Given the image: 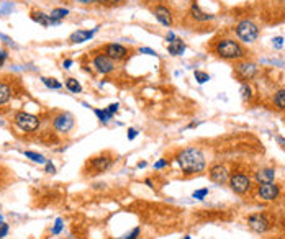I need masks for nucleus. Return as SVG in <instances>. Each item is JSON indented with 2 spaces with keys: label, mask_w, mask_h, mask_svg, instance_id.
I'll return each mask as SVG.
<instances>
[{
  "label": "nucleus",
  "mask_w": 285,
  "mask_h": 239,
  "mask_svg": "<svg viewBox=\"0 0 285 239\" xmlns=\"http://www.w3.org/2000/svg\"><path fill=\"white\" fill-rule=\"evenodd\" d=\"M210 51L221 61L238 62L241 59H247V51L244 49L243 44L234 38L213 39V43H211V46H210Z\"/></svg>",
  "instance_id": "f257e3e1"
},
{
  "label": "nucleus",
  "mask_w": 285,
  "mask_h": 239,
  "mask_svg": "<svg viewBox=\"0 0 285 239\" xmlns=\"http://www.w3.org/2000/svg\"><path fill=\"white\" fill-rule=\"evenodd\" d=\"M177 164L185 175H195L205 170L207 159L198 147H185L177 154Z\"/></svg>",
  "instance_id": "f03ea898"
},
{
  "label": "nucleus",
  "mask_w": 285,
  "mask_h": 239,
  "mask_svg": "<svg viewBox=\"0 0 285 239\" xmlns=\"http://www.w3.org/2000/svg\"><path fill=\"white\" fill-rule=\"evenodd\" d=\"M234 33H236L238 39L246 44H252L257 41L261 35V28L256 21H252L251 18H243L234 25Z\"/></svg>",
  "instance_id": "7ed1b4c3"
},
{
  "label": "nucleus",
  "mask_w": 285,
  "mask_h": 239,
  "mask_svg": "<svg viewBox=\"0 0 285 239\" xmlns=\"http://www.w3.org/2000/svg\"><path fill=\"white\" fill-rule=\"evenodd\" d=\"M259 74V67L254 61L249 59H241L238 62H234V75L243 82H249Z\"/></svg>",
  "instance_id": "20e7f679"
},
{
  "label": "nucleus",
  "mask_w": 285,
  "mask_h": 239,
  "mask_svg": "<svg viewBox=\"0 0 285 239\" xmlns=\"http://www.w3.org/2000/svg\"><path fill=\"white\" fill-rule=\"evenodd\" d=\"M102 53L107 54V56L115 62H123L131 56V49L126 48L125 44H121V43H107L105 46L102 48Z\"/></svg>",
  "instance_id": "39448f33"
},
{
  "label": "nucleus",
  "mask_w": 285,
  "mask_h": 239,
  "mask_svg": "<svg viewBox=\"0 0 285 239\" xmlns=\"http://www.w3.org/2000/svg\"><path fill=\"white\" fill-rule=\"evenodd\" d=\"M15 125L25 133H35L39 128V118L36 115H31L28 111H18L15 115Z\"/></svg>",
  "instance_id": "423d86ee"
},
{
  "label": "nucleus",
  "mask_w": 285,
  "mask_h": 239,
  "mask_svg": "<svg viewBox=\"0 0 285 239\" xmlns=\"http://www.w3.org/2000/svg\"><path fill=\"white\" fill-rule=\"evenodd\" d=\"M115 64L116 62L113 59H110V57H108L107 54H103V53L95 54V56L92 57L94 69L102 75H108V74H112V72H115V69H116Z\"/></svg>",
  "instance_id": "0eeeda50"
},
{
  "label": "nucleus",
  "mask_w": 285,
  "mask_h": 239,
  "mask_svg": "<svg viewBox=\"0 0 285 239\" xmlns=\"http://www.w3.org/2000/svg\"><path fill=\"white\" fill-rule=\"evenodd\" d=\"M152 15L157 20V23H161L162 26H166V28H171V26L174 25V20H175V15L172 12V8L164 5V3H157V5L152 7Z\"/></svg>",
  "instance_id": "6e6552de"
},
{
  "label": "nucleus",
  "mask_w": 285,
  "mask_h": 239,
  "mask_svg": "<svg viewBox=\"0 0 285 239\" xmlns=\"http://www.w3.org/2000/svg\"><path fill=\"white\" fill-rule=\"evenodd\" d=\"M113 165V159L110 154H100L95 156L87 162V170H90L89 174H102L108 170Z\"/></svg>",
  "instance_id": "1a4fd4ad"
},
{
  "label": "nucleus",
  "mask_w": 285,
  "mask_h": 239,
  "mask_svg": "<svg viewBox=\"0 0 285 239\" xmlns=\"http://www.w3.org/2000/svg\"><path fill=\"white\" fill-rule=\"evenodd\" d=\"M247 226H249L254 233L264 234L272 228V224H270V220L264 213H254V215L247 216Z\"/></svg>",
  "instance_id": "9d476101"
},
{
  "label": "nucleus",
  "mask_w": 285,
  "mask_h": 239,
  "mask_svg": "<svg viewBox=\"0 0 285 239\" xmlns=\"http://www.w3.org/2000/svg\"><path fill=\"white\" fill-rule=\"evenodd\" d=\"M229 187H231V190L234 193H238V195H244V193H247L251 190L252 184H251V179L247 177V175L244 174H234L229 177Z\"/></svg>",
  "instance_id": "9b49d317"
},
{
  "label": "nucleus",
  "mask_w": 285,
  "mask_h": 239,
  "mask_svg": "<svg viewBox=\"0 0 285 239\" xmlns=\"http://www.w3.org/2000/svg\"><path fill=\"white\" fill-rule=\"evenodd\" d=\"M187 15H189L190 20L195 21V23H208V21L215 20L213 13H208L205 10H202V7L198 5V2H195V0H193V2L190 3Z\"/></svg>",
  "instance_id": "f8f14e48"
},
{
  "label": "nucleus",
  "mask_w": 285,
  "mask_h": 239,
  "mask_svg": "<svg viewBox=\"0 0 285 239\" xmlns=\"http://www.w3.org/2000/svg\"><path fill=\"white\" fill-rule=\"evenodd\" d=\"M53 126L56 131L59 133H67L74 128V116L71 113H59L53 118Z\"/></svg>",
  "instance_id": "ddd939ff"
},
{
  "label": "nucleus",
  "mask_w": 285,
  "mask_h": 239,
  "mask_svg": "<svg viewBox=\"0 0 285 239\" xmlns=\"http://www.w3.org/2000/svg\"><path fill=\"white\" fill-rule=\"evenodd\" d=\"M257 195H259V198H262V200H266V202H274L275 198L280 195V187L274 182L259 184V187H257Z\"/></svg>",
  "instance_id": "4468645a"
},
{
  "label": "nucleus",
  "mask_w": 285,
  "mask_h": 239,
  "mask_svg": "<svg viewBox=\"0 0 285 239\" xmlns=\"http://www.w3.org/2000/svg\"><path fill=\"white\" fill-rule=\"evenodd\" d=\"M208 175H210V180L211 182H215V184H226L229 180V172H228V169L225 167V165H221V164H215V165H211L210 170H208Z\"/></svg>",
  "instance_id": "2eb2a0df"
},
{
  "label": "nucleus",
  "mask_w": 285,
  "mask_h": 239,
  "mask_svg": "<svg viewBox=\"0 0 285 239\" xmlns=\"http://www.w3.org/2000/svg\"><path fill=\"white\" fill-rule=\"evenodd\" d=\"M97 31H98V28H94V30H77V31H74V33L69 36V43L71 44H82L85 41H90Z\"/></svg>",
  "instance_id": "dca6fc26"
},
{
  "label": "nucleus",
  "mask_w": 285,
  "mask_h": 239,
  "mask_svg": "<svg viewBox=\"0 0 285 239\" xmlns=\"http://www.w3.org/2000/svg\"><path fill=\"white\" fill-rule=\"evenodd\" d=\"M31 20L36 21L38 25H41L44 26V28H48V26H53V25H59L57 21H54L51 17L48 15V13H44V12H39V10H33L31 12Z\"/></svg>",
  "instance_id": "f3484780"
},
{
  "label": "nucleus",
  "mask_w": 285,
  "mask_h": 239,
  "mask_svg": "<svg viewBox=\"0 0 285 239\" xmlns=\"http://www.w3.org/2000/svg\"><path fill=\"white\" fill-rule=\"evenodd\" d=\"M185 49H187V44H185V41L182 38H175L172 43H167V53L171 54V56L177 57V56H182V54L185 53Z\"/></svg>",
  "instance_id": "a211bd4d"
},
{
  "label": "nucleus",
  "mask_w": 285,
  "mask_h": 239,
  "mask_svg": "<svg viewBox=\"0 0 285 239\" xmlns=\"http://www.w3.org/2000/svg\"><path fill=\"white\" fill-rule=\"evenodd\" d=\"M254 177L257 180V184H270V182H274L275 180V170L269 169V167L261 169V170H257Z\"/></svg>",
  "instance_id": "6ab92c4d"
},
{
  "label": "nucleus",
  "mask_w": 285,
  "mask_h": 239,
  "mask_svg": "<svg viewBox=\"0 0 285 239\" xmlns=\"http://www.w3.org/2000/svg\"><path fill=\"white\" fill-rule=\"evenodd\" d=\"M10 98H12V85L5 82V80H0V107L10 102Z\"/></svg>",
  "instance_id": "aec40b11"
},
{
  "label": "nucleus",
  "mask_w": 285,
  "mask_h": 239,
  "mask_svg": "<svg viewBox=\"0 0 285 239\" xmlns=\"http://www.w3.org/2000/svg\"><path fill=\"white\" fill-rule=\"evenodd\" d=\"M64 85H66V89L69 90V92H72V93H80V92H82V85H80L79 80L74 79V77L66 79Z\"/></svg>",
  "instance_id": "412c9836"
},
{
  "label": "nucleus",
  "mask_w": 285,
  "mask_h": 239,
  "mask_svg": "<svg viewBox=\"0 0 285 239\" xmlns=\"http://www.w3.org/2000/svg\"><path fill=\"white\" fill-rule=\"evenodd\" d=\"M69 15V10H67V8H53L51 10V13H49V17L53 18L54 21H57V23H61L62 20H64V18Z\"/></svg>",
  "instance_id": "4be33fe9"
},
{
  "label": "nucleus",
  "mask_w": 285,
  "mask_h": 239,
  "mask_svg": "<svg viewBox=\"0 0 285 239\" xmlns=\"http://www.w3.org/2000/svg\"><path fill=\"white\" fill-rule=\"evenodd\" d=\"M94 113H95V116H97V120H98V121H102V123H105V125L113 118V115H112V113H108L107 108H95Z\"/></svg>",
  "instance_id": "5701e85b"
},
{
  "label": "nucleus",
  "mask_w": 285,
  "mask_h": 239,
  "mask_svg": "<svg viewBox=\"0 0 285 239\" xmlns=\"http://www.w3.org/2000/svg\"><path fill=\"white\" fill-rule=\"evenodd\" d=\"M274 103L279 110H285V89H279L274 95Z\"/></svg>",
  "instance_id": "b1692460"
},
{
  "label": "nucleus",
  "mask_w": 285,
  "mask_h": 239,
  "mask_svg": "<svg viewBox=\"0 0 285 239\" xmlns=\"http://www.w3.org/2000/svg\"><path fill=\"white\" fill-rule=\"evenodd\" d=\"M41 82L46 85L48 89H51V90H59L62 87V84L59 82V80H56L53 77H41Z\"/></svg>",
  "instance_id": "393cba45"
},
{
  "label": "nucleus",
  "mask_w": 285,
  "mask_h": 239,
  "mask_svg": "<svg viewBox=\"0 0 285 239\" xmlns=\"http://www.w3.org/2000/svg\"><path fill=\"white\" fill-rule=\"evenodd\" d=\"M25 157H28V159H31L33 162H36V164H46V159L41 156V154H38V152H33V151H25L23 152Z\"/></svg>",
  "instance_id": "a878e982"
},
{
  "label": "nucleus",
  "mask_w": 285,
  "mask_h": 239,
  "mask_svg": "<svg viewBox=\"0 0 285 239\" xmlns=\"http://www.w3.org/2000/svg\"><path fill=\"white\" fill-rule=\"evenodd\" d=\"M193 77H195L197 84H207L208 80H210V74L208 72H203V71H195L193 72Z\"/></svg>",
  "instance_id": "bb28decb"
},
{
  "label": "nucleus",
  "mask_w": 285,
  "mask_h": 239,
  "mask_svg": "<svg viewBox=\"0 0 285 239\" xmlns=\"http://www.w3.org/2000/svg\"><path fill=\"white\" fill-rule=\"evenodd\" d=\"M241 95H243L244 100H251V98H252V89H251V85L247 82L241 84Z\"/></svg>",
  "instance_id": "cd10ccee"
},
{
  "label": "nucleus",
  "mask_w": 285,
  "mask_h": 239,
  "mask_svg": "<svg viewBox=\"0 0 285 239\" xmlns=\"http://www.w3.org/2000/svg\"><path fill=\"white\" fill-rule=\"evenodd\" d=\"M141 236V228L136 226L134 229H131L130 233H126L125 236H120V238H115V239H138Z\"/></svg>",
  "instance_id": "c85d7f7f"
},
{
  "label": "nucleus",
  "mask_w": 285,
  "mask_h": 239,
  "mask_svg": "<svg viewBox=\"0 0 285 239\" xmlns=\"http://www.w3.org/2000/svg\"><path fill=\"white\" fill-rule=\"evenodd\" d=\"M62 229H64V221H62L61 218H57L56 221H54V226L51 228V234H59Z\"/></svg>",
  "instance_id": "c756f323"
},
{
  "label": "nucleus",
  "mask_w": 285,
  "mask_h": 239,
  "mask_svg": "<svg viewBox=\"0 0 285 239\" xmlns=\"http://www.w3.org/2000/svg\"><path fill=\"white\" fill-rule=\"evenodd\" d=\"M125 0H98V3L103 5V7H118Z\"/></svg>",
  "instance_id": "7c9ffc66"
},
{
  "label": "nucleus",
  "mask_w": 285,
  "mask_h": 239,
  "mask_svg": "<svg viewBox=\"0 0 285 239\" xmlns=\"http://www.w3.org/2000/svg\"><path fill=\"white\" fill-rule=\"evenodd\" d=\"M208 195V188H200V190H195L192 193V198H195V200H203Z\"/></svg>",
  "instance_id": "2f4dec72"
},
{
  "label": "nucleus",
  "mask_w": 285,
  "mask_h": 239,
  "mask_svg": "<svg viewBox=\"0 0 285 239\" xmlns=\"http://www.w3.org/2000/svg\"><path fill=\"white\" fill-rule=\"evenodd\" d=\"M272 46L275 49H282L284 48V38L282 36H275V38L272 39Z\"/></svg>",
  "instance_id": "473e14b6"
},
{
  "label": "nucleus",
  "mask_w": 285,
  "mask_h": 239,
  "mask_svg": "<svg viewBox=\"0 0 285 239\" xmlns=\"http://www.w3.org/2000/svg\"><path fill=\"white\" fill-rule=\"evenodd\" d=\"M107 110H108V113H112L113 116H115L116 113H118V110H120V105L118 103H110L108 107H105Z\"/></svg>",
  "instance_id": "72a5a7b5"
},
{
  "label": "nucleus",
  "mask_w": 285,
  "mask_h": 239,
  "mask_svg": "<svg viewBox=\"0 0 285 239\" xmlns=\"http://www.w3.org/2000/svg\"><path fill=\"white\" fill-rule=\"evenodd\" d=\"M8 224L7 223H3V221H0V238H5L7 234H8Z\"/></svg>",
  "instance_id": "f704fd0d"
},
{
  "label": "nucleus",
  "mask_w": 285,
  "mask_h": 239,
  "mask_svg": "<svg viewBox=\"0 0 285 239\" xmlns=\"http://www.w3.org/2000/svg\"><path fill=\"white\" fill-rule=\"evenodd\" d=\"M139 53L148 54V56H157V53L154 51V49H151V48H139Z\"/></svg>",
  "instance_id": "c9c22d12"
},
{
  "label": "nucleus",
  "mask_w": 285,
  "mask_h": 239,
  "mask_svg": "<svg viewBox=\"0 0 285 239\" xmlns=\"http://www.w3.org/2000/svg\"><path fill=\"white\" fill-rule=\"evenodd\" d=\"M7 57H8V53L5 51V49H0V67H2L3 64H5Z\"/></svg>",
  "instance_id": "e433bc0d"
},
{
  "label": "nucleus",
  "mask_w": 285,
  "mask_h": 239,
  "mask_svg": "<svg viewBox=\"0 0 285 239\" xmlns=\"http://www.w3.org/2000/svg\"><path fill=\"white\" fill-rule=\"evenodd\" d=\"M0 39H3V41H5V44H8V46L17 48V44L13 43V39H12V38H8V36H5V35H0Z\"/></svg>",
  "instance_id": "4c0bfd02"
},
{
  "label": "nucleus",
  "mask_w": 285,
  "mask_h": 239,
  "mask_svg": "<svg viewBox=\"0 0 285 239\" xmlns=\"http://www.w3.org/2000/svg\"><path fill=\"white\" fill-rule=\"evenodd\" d=\"M138 136V129H134V128H130L128 129V134H126V138L130 139V141H133L134 138Z\"/></svg>",
  "instance_id": "58836bf2"
},
{
  "label": "nucleus",
  "mask_w": 285,
  "mask_h": 239,
  "mask_svg": "<svg viewBox=\"0 0 285 239\" xmlns=\"http://www.w3.org/2000/svg\"><path fill=\"white\" fill-rule=\"evenodd\" d=\"M46 172L48 174H56V167H54V164L51 161H46Z\"/></svg>",
  "instance_id": "ea45409f"
},
{
  "label": "nucleus",
  "mask_w": 285,
  "mask_h": 239,
  "mask_svg": "<svg viewBox=\"0 0 285 239\" xmlns=\"http://www.w3.org/2000/svg\"><path fill=\"white\" fill-rule=\"evenodd\" d=\"M167 165V161L166 159H159L157 162H154V169H164Z\"/></svg>",
  "instance_id": "a19ab883"
},
{
  "label": "nucleus",
  "mask_w": 285,
  "mask_h": 239,
  "mask_svg": "<svg viewBox=\"0 0 285 239\" xmlns=\"http://www.w3.org/2000/svg\"><path fill=\"white\" fill-rule=\"evenodd\" d=\"M77 3H80V5H94V3H98V0H77Z\"/></svg>",
  "instance_id": "79ce46f5"
},
{
  "label": "nucleus",
  "mask_w": 285,
  "mask_h": 239,
  "mask_svg": "<svg viewBox=\"0 0 285 239\" xmlns=\"http://www.w3.org/2000/svg\"><path fill=\"white\" fill-rule=\"evenodd\" d=\"M175 38H177V36H175V33H172V31H169V33L166 35V41L167 43H172Z\"/></svg>",
  "instance_id": "37998d69"
},
{
  "label": "nucleus",
  "mask_w": 285,
  "mask_h": 239,
  "mask_svg": "<svg viewBox=\"0 0 285 239\" xmlns=\"http://www.w3.org/2000/svg\"><path fill=\"white\" fill-rule=\"evenodd\" d=\"M3 5H5V7H3V10H0V13H2V15H7V12L10 10L13 5H12V3H7V2H3Z\"/></svg>",
  "instance_id": "c03bdc74"
},
{
  "label": "nucleus",
  "mask_w": 285,
  "mask_h": 239,
  "mask_svg": "<svg viewBox=\"0 0 285 239\" xmlns=\"http://www.w3.org/2000/svg\"><path fill=\"white\" fill-rule=\"evenodd\" d=\"M72 64H74V61H72V59H64V61H62V67H64V69H69Z\"/></svg>",
  "instance_id": "a18cd8bd"
},
{
  "label": "nucleus",
  "mask_w": 285,
  "mask_h": 239,
  "mask_svg": "<svg viewBox=\"0 0 285 239\" xmlns=\"http://www.w3.org/2000/svg\"><path fill=\"white\" fill-rule=\"evenodd\" d=\"M198 125H200V121H193V123H190L187 128H195V126H198Z\"/></svg>",
  "instance_id": "49530a36"
},
{
  "label": "nucleus",
  "mask_w": 285,
  "mask_h": 239,
  "mask_svg": "<svg viewBox=\"0 0 285 239\" xmlns=\"http://www.w3.org/2000/svg\"><path fill=\"white\" fill-rule=\"evenodd\" d=\"M146 165H148V162H146V161H141V162L138 164V167H139V169H143V167H146Z\"/></svg>",
  "instance_id": "de8ad7c7"
},
{
  "label": "nucleus",
  "mask_w": 285,
  "mask_h": 239,
  "mask_svg": "<svg viewBox=\"0 0 285 239\" xmlns=\"http://www.w3.org/2000/svg\"><path fill=\"white\" fill-rule=\"evenodd\" d=\"M144 182H146V185H149L151 188H154V185H152V180H151V179H146V180H144Z\"/></svg>",
  "instance_id": "09e8293b"
},
{
  "label": "nucleus",
  "mask_w": 285,
  "mask_h": 239,
  "mask_svg": "<svg viewBox=\"0 0 285 239\" xmlns=\"http://www.w3.org/2000/svg\"><path fill=\"white\" fill-rule=\"evenodd\" d=\"M277 141H279L280 144H285V139H284V138H277Z\"/></svg>",
  "instance_id": "8fccbe9b"
},
{
  "label": "nucleus",
  "mask_w": 285,
  "mask_h": 239,
  "mask_svg": "<svg viewBox=\"0 0 285 239\" xmlns=\"http://www.w3.org/2000/svg\"><path fill=\"white\" fill-rule=\"evenodd\" d=\"M184 239H192V238H190V236H184Z\"/></svg>",
  "instance_id": "3c124183"
},
{
  "label": "nucleus",
  "mask_w": 285,
  "mask_h": 239,
  "mask_svg": "<svg viewBox=\"0 0 285 239\" xmlns=\"http://www.w3.org/2000/svg\"><path fill=\"white\" fill-rule=\"evenodd\" d=\"M275 2H285V0H275Z\"/></svg>",
  "instance_id": "603ef678"
},
{
  "label": "nucleus",
  "mask_w": 285,
  "mask_h": 239,
  "mask_svg": "<svg viewBox=\"0 0 285 239\" xmlns=\"http://www.w3.org/2000/svg\"><path fill=\"white\" fill-rule=\"evenodd\" d=\"M284 231H285V221H284Z\"/></svg>",
  "instance_id": "864d4df0"
},
{
  "label": "nucleus",
  "mask_w": 285,
  "mask_h": 239,
  "mask_svg": "<svg viewBox=\"0 0 285 239\" xmlns=\"http://www.w3.org/2000/svg\"><path fill=\"white\" fill-rule=\"evenodd\" d=\"M0 221H2V215H0Z\"/></svg>",
  "instance_id": "5fc2aeb1"
}]
</instances>
